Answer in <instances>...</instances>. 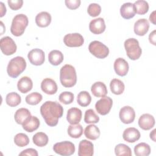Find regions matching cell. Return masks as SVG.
Instances as JSON below:
<instances>
[{
    "instance_id": "1",
    "label": "cell",
    "mask_w": 156,
    "mask_h": 156,
    "mask_svg": "<svg viewBox=\"0 0 156 156\" xmlns=\"http://www.w3.org/2000/svg\"><path fill=\"white\" fill-rule=\"evenodd\" d=\"M40 113L45 122L51 127L55 126L63 113L62 105L56 101H48L40 107Z\"/></svg>"
},
{
    "instance_id": "2",
    "label": "cell",
    "mask_w": 156,
    "mask_h": 156,
    "mask_svg": "<svg viewBox=\"0 0 156 156\" xmlns=\"http://www.w3.org/2000/svg\"><path fill=\"white\" fill-rule=\"evenodd\" d=\"M60 80L65 87L74 86L77 82V74L74 67L69 64L63 66L60 70Z\"/></svg>"
},
{
    "instance_id": "3",
    "label": "cell",
    "mask_w": 156,
    "mask_h": 156,
    "mask_svg": "<svg viewBox=\"0 0 156 156\" xmlns=\"http://www.w3.org/2000/svg\"><path fill=\"white\" fill-rule=\"evenodd\" d=\"M26 65V62L23 57L16 56L9 61L7 67V73L10 77L16 78L25 70Z\"/></svg>"
},
{
    "instance_id": "4",
    "label": "cell",
    "mask_w": 156,
    "mask_h": 156,
    "mask_svg": "<svg viewBox=\"0 0 156 156\" xmlns=\"http://www.w3.org/2000/svg\"><path fill=\"white\" fill-rule=\"evenodd\" d=\"M29 20L27 16L23 13H20L15 15L12 21L10 27L11 33L16 37L22 35L27 26Z\"/></svg>"
},
{
    "instance_id": "5",
    "label": "cell",
    "mask_w": 156,
    "mask_h": 156,
    "mask_svg": "<svg viewBox=\"0 0 156 156\" xmlns=\"http://www.w3.org/2000/svg\"><path fill=\"white\" fill-rule=\"evenodd\" d=\"M124 45L126 51V54L130 59L135 60L140 57L142 50L140 46L138 41L136 38H129L127 39L124 41Z\"/></svg>"
},
{
    "instance_id": "6",
    "label": "cell",
    "mask_w": 156,
    "mask_h": 156,
    "mask_svg": "<svg viewBox=\"0 0 156 156\" xmlns=\"http://www.w3.org/2000/svg\"><path fill=\"white\" fill-rule=\"evenodd\" d=\"M90 52L98 58H104L109 54L108 48L102 42L97 40L91 41L88 46Z\"/></svg>"
},
{
    "instance_id": "7",
    "label": "cell",
    "mask_w": 156,
    "mask_h": 156,
    "mask_svg": "<svg viewBox=\"0 0 156 156\" xmlns=\"http://www.w3.org/2000/svg\"><path fill=\"white\" fill-rule=\"evenodd\" d=\"M54 151L60 155L69 156L73 155L75 152L74 144L69 141H64L56 143L53 146Z\"/></svg>"
},
{
    "instance_id": "8",
    "label": "cell",
    "mask_w": 156,
    "mask_h": 156,
    "mask_svg": "<svg viewBox=\"0 0 156 156\" xmlns=\"http://www.w3.org/2000/svg\"><path fill=\"white\" fill-rule=\"evenodd\" d=\"M1 50L4 55H10L13 54L17 49V46L14 40L10 37L6 36L0 40Z\"/></svg>"
},
{
    "instance_id": "9",
    "label": "cell",
    "mask_w": 156,
    "mask_h": 156,
    "mask_svg": "<svg viewBox=\"0 0 156 156\" xmlns=\"http://www.w3.org/2000/svg\"><path fill=\"white\" fill-rule=\"evenodd\" d=\"M113 101L108 96L102 97L95 104V108L98 113L101 115L108 114L112 107Z\"/></svg>"
},
{
    "instance_id": "10",
    "label": "cell",
    "mask_w": 156,
    "mask_h": 156,
    "mask_svg": "<svg viewBox=\"0 0 156 156\" xmlns=\"http://www.w3.org/2000/svg\"><path fill=\"white\" fill-rule=\"evenodd\" d=\"M63 42L68 47H80L83 44L84 39L79 33H71L65 35Z\"/></svg>"
},
{
    "instance_id": "11",
    "label": "cell",
    "mask_w": 156,
    "mask_h": 156,
    "mask_svg": "<svg viewBox=\"0 0 156 156\" xmlns=\"http://www.w3.org/2000/svg\"><path fill=\"white\" fill-rule=\"evenodd\" d=\"M27 57L31 64L39 66L44 63L45 54L43 50L38 48H35L29 52Z\"/></svg>"
},
{
    "instance_id": "12",
    "label": "cell",
    "mask_w": 156,
    "mask_h": 156,
    "mask_svg": "<svg viewBox=\"0 0 156 156\" xmlns=\"http://www.w3.org/2000/svg\"><path fill=\"white\" fill-rule=\"evenodd\" d=\"M119 116L122 122L124 124H130L133 122L135 119V112L132 107L126 105L120 109Z\"/></svg>"
},
{
    "instance_id": "13",
    "label": "cell",
    "mask_w": 156,
    "mask_h": 156,
    "mask_svg": "<svg viewBox=\"0 0 156 156\" xmlns=\"http://www.w3.org/2000/svg\"><path fill=\"white\" fill-rule=\"evenodd\" d=\"M94 154L93 144L87 140H82L79 144V156H92Z\"/></svg>"
},
{
    "instance_id": "14",
    "label": "cell",
    "mask_w": 156,
    "mask_h": 156,
    "mask_svg": "<svg viewBox=\"0 0 156 156\" xmlns=\"http://www.w3.org/2000/svg\"><path fill=\"white\" fill-rule=\"evenodd\" d=\"M138 125L143 130H150L155 125V118L151 114L144 113L139 118Z\"/></svg>"
},
{
    "instance_id": "15",
    "label": "cell",
    "mask_w": 156,
    "mask_h": 156,
    "mask_svg": "<svg viewBox=\"0 0 156 156\" xmlns=\"http://www.w3.org/2000/svg\"><path fill=\"white\" fill-rule=\"evenodd\" d=\"M105 24L102 18H98L92 20L89 24V29L94 34H101L105 29Z\"/></svg>"
},
{
    "instance_id": "16",
    "label": "cell",
    "mask_w": 156,
    "mask_h": 156,
    "mask_svg": "<svg viewBox=\"0 0 156 156\" xmlns=\"http://www.w3.org/2000/svg\"><path fill=\"white\" fill-rule=\"evenodd\" d=\"M113 67L116 73L120 76H126L129 69L127 62L121 57H119L115 60Z\"/></svg>"
},
{
    "instance_id": "17",
    "label": "cell",
    "mask_w": 156,
    "mask_h": 156,
    "mask_svg": "<svg viewBox=\"0 0 156 156\" xmlns=\"http://www.w3.org/2000/svg\"><path fill=\"white\" fill-rule=\"evenodd\" d=\"M41 90L47 94H55L58 89L55 81L51 78L44 79L41 83Z\"/></svg>"
},
{
    "instance_id": "18",
    "label": "cell",
    "mask_w": 156,
    "mask_h": 156,
    "mask_svg": "<svg viewBox=\"0 0 156 156\" xmlns=\"http://www.w3.org/2000/svg\"><path fill=\"white\" fill-rule=\"evenodd\" d=\"M149 23L147 20L146 18H141L138 20L135 21L134 24V32L139 35L143 36L149 30Z\"/></svg>"
},
{
    "instance_id": "19",
    "label": "cell",
    "mask_w": 156,
    "mask_h": 156,
    "mask_svg": "<svg viewBox=\"0 0 156 156\" xmlns=\"http://www.w3.org/2000/svg\"><path fill=\"white\" fill-rule=\"evenodd\" d=\"M82 111L77 107H72L68 109L66 114V119L71 124H77L82 119Z\"/></svg>"
},
{
    "instance_id": "20",
    "label": "cell",
    "mask_w": 156,
    "mask_h": 156,
    "mask_svg": "<svg viewBox=\"0 0 156 156\" xmlns=\"http://www.w3.org/2000/svg\"><path fill=\"white\" fill-rule=\"evenodd\" d=\"M122 138L128 143H134L140 139V133L135 127H129L123 132Z\"/></svg>"
},
{
    "instance_id": "21",
    "label": "cell",
    "mask_w": 156,
    "mask_h": 156,
    "mask_svg": "<svg viewBox=\"0 0 156 156\" xmlns=\"http://www.w3.org/2000/svg\"><path fill=\"white\" fill-rule=\"evenodd\" d=\"M120 13L124 19L129 20L133 18L136 14L133 4L132 2L124 3L120 7Z\"/></svg>"
},
{
    "instance_id": "22",
    "label": "cell",
    "mask_w": 156,
    "mask_h": 156,
    "mask_svg": "<svg viewBox=\"0 0 156 156\" xmlns=\"http://www.w3.org/2000/svg\"><path fill=\"white\" fill-rule=\"evenodd\" d=\"M33 87L32 79L27 76H23L20 79L17 83L18 90L22 93H26L30 91Z\"/></svg>"
},
{
    "instance_id": "23",
    "label": "cell",
    "mask_w": 156,
    "mask_h": 156,
    "mask_svg": "<svg viewBox=\"0 0 156 156\" xmlns=\"http://www.w3.org/2000/svg\"><path fill=\"white\" fill-rule=\"evenodd\" d=\"M92 94L98 98H102L107 94V88L105 84L102 82H94L91 87Z\"/></svg>"
},
{
    "instance_id": "24",
    "label": "cell",
    "mask_w": 156,
    "mask_h": 156,
    "mask_svg": "<svg viewBox=\"0 0 156 156\" xmlns=\"http://www.w3.org/2000/svg\"><path fill=\"white\" fill-rule=\"evenodd\" d=\"M51 15L47 12H41L35 16V23L40 27L48 26L51 22Z\"/></svg>"
},
{
    "instance_id": "25",
    "label": "cell",
    "mask_w": 156,
    "mask_h": 156,
    "mask_svg": "<svg viewBox=\"0 0 156 156\" xmlns=\"http://www.w3.org/2000/svg\"><path fill=\"white\" fill-rule=\"evenodd\" d=\"M40 124V122L39 119L35 116H31L26 122L22 124V126L26 132H32L39 127Z\"/></svg>"
},
{
    "instance_id": "26",
    "label": "cell",
    "mask_w": 156,
    "mask_h": 156,
    "mask_svg": "<svg viewBox=\"0 0 156 156\" xmlns=\"http://www.w3.org/2000/svg\"><path fill=\"white\" fill-rule=\"evenodd\" d=\"M30 116L31 114L30 111L26 108H21L18 109L14 115V118L16 123L21 125Z\"/></svg>"
},
{
    "instance_id": "27",
    "label": "cell",
    "mask_w": 156,
    "mask_h": 156,
    "mask_svg": "<svg viewBox=\"0 0 156 156\" xmlns=\"http://www.w3.org/2000/svg\"><path fill=\"white\" fill-rule=\"evenodd\" d=\"M100 130L94 124H92L87 126L84 130V135L88 139L95 140L100 136Z\"/></svg>"
},
{
    "instance_id": "28",
    "label": "cell",
    "mask_w": 156,
    "mask_h": 156,
    "mask_svg": "<svg viewBox=\"0 0 156 156\" xmlns=\"http://www.w3.org/2000/svg\"><path fill=\"white\" fill-rule=\"evenodd\" d=\"M63 54L58 50H52L48 54L49 63L54 66L60 65L63 60Z\"/></svg>"
},
{
    "instance_id": "29",
    "label": "cell",
    "mask_w": 156,
    "mask_h": 156,
    "mask_svg": "<svg viewBox=\"0 0 156 156\" xmlns=\"http://www.w3.org/2000/svg\"><path fill=\"white\" fill-rule=\"evenodd\" d=\"M110 88L111 91L116 95L121 94L125 88L124 83L118 79H113L110 83Z\"/></svg>"
},
{
    "instance_id": "30",
    "label": "cell",
    "mask_w": 156,
    "mask_h": 156,
    "mask_svg": "<svg viewBox=\"0 0 156 156\" xmlns=\"http://www.w3.org/2000/svg\"><path fill=\"white\" fill-rule=\"evenodd\" d=\"M33 143L38 147L45 146L49 141L48 135L44 132H37L32 137Z\"/></svg>"
},
{
    "instance_id": "31",
    "label": "cell",
    "mask_w": 156,
    "mask_h": 156,
    "mask_svg": "<svg viewBox=\"0 0 156 156\" xmlns=\"http://www.w3.org/2000/svg\"><path fill=\"white\" fill-rule=\"evenodd\" d=\"M134 152L136 156H147L151 153V147L146 143H140L135 146Z\"/></svg>"
},
{
    "instance_id": "32",
    "label": "cell",
    "mask_w": 156,
    "mask_h": 156,
    "mask_svg": "<svg viewBox=\"0 0 156 156\" xmlns=\"http://www.w3.org/2000/svg\"><path fill=\"white\" fill-rule=\"evenodd\" d=\"M68 134L69 136L73 138H79L83 133V127L79 124H71L68 126Z\"/></svg>"
},
{
    "instance_id": "33",
    "label": "cell",
    "mask_w": 156,
    "mask_h": 156,
    "mask_svg": "<svg viewBox=\"0 0 156 156\" xmlns=\"http://www.w3.org/2000/svg\"><path fill=\"white\" fill-rule=\"evenodd\" d=\"M21 96L16 92H11L6 95L5 102L10 107H16L21 103Z\"/></svg>"
},
{
    "instance_id": "34",
    "label": "cell",
    "mask_w": 156,
    "mask_h": 156,
    "mask_svg": "<svg viewBox=\"0 0 156 156\" xmlns=\"http://www.w3.org/2000/svg\"><path fill=\"white\" fill-rule=\"evenodd\" d=\"M77 101L79 105L82 107H87L91 103V97L88 91H81L77 95Z\"/></svg>"
},
{
    "instance_id": "35",
    "label": "cell",
    "mask_w": 156,
    "mask_h": 156,
    "mask_svg": "<svg viewBox=\"0 0 156 156\" xmlns=\"http://www.w3.org/2000/svg\"><path fill=\"white\" fill-rule=\"evenodd\" d=\"M134 7L136 13L139 15H144L149 10V4L144 0H138L134 3Z\"/></svg>"
},
{
    "instance_id": "36",
    "label": "cell",
    "mask_w": 156,
    "mask_h": 156,
    "mask_svg": "<svg viewBox=\"0 0 156 156\" xmlns=\"http://www.w3.org/2000/svg\"><path fill=\"white\" fill-rule=\"evenodd\" d=\"M99 121V117L93 109H88L85 112L84 121L87 124H95Z\"/></svg>"
},
{
    "instance_id": "37",
    "label": "cell",
    "mask_w": 156,
    "mask_h": 156,
    "mask_svg": "<svg viewBox=\"0 0 156 156\" xmlns=\"http://www.w3.org/2000/svg\"><path fill=\"white\" fill-rule=\"evenodd\" d=\"M43 99L42 95L38 92H33L26 96L25 101L27 104L35 105L40 103Z\"/></svg>"
},
{
    "instance_id": "38",
    "label": "cell",
    "mask_w": 156,
    "mask_h": 156,
    "mask_svg": "<svg viewBox=\"0 0 156 156\" xmlns=\"http://www.w3.org/2000/svg\"><path fill=\"white\" fill-rule=\"evenodd\" d=\"M115 153L116 155H132L131 149L125 144L120 143L117 144L115 147Z\"/></svg>"
},
{
    "instance_id": "39",
    "label": "cell",
    "mask_w": 156,
    "mask_h": 156,
    "mask_svg": "<svg viewBox=\"0 0 156 156\" xmlns=\"http://www.w3.org/2000/svg\"><path fill=\"white\" fill-rule=\"evenodd\" d=\"M14 143L19 147H24L29 143V138L27 135L23 133H17L13 138Z\"/></svg>"
},
{
    "instance_id": "40",
    "label": "cell",
    "mask_w": 156,
    "mask_h": 156,
    "mask_svg": "<svg viewBox=\"0 0 156 156\" xmlns=\"http://www.w3.org/2000/svg\"><path fill=\"white\" fill-rule=\"evenodd\" d=\"M58 99L60 102L64 104H69L74 101V94L70 91H63L60 94Z\"/></svg>"
},
{
    "instance_id": "41",
    "label": "cell",
    "mask_w": 156,
    "mask_h": 156,
    "mask_svg": "<svg viewBox=\"0 0 156 156\" xmlns=\"http://www.w3.org/2000/svg\"><path fill=\"white\" fill-rule=\"evenodd\" d=\"M87 12L90 16L96 17L101 12V7L97 3H91L88 6Z\"/></svg>"
},
{
    "instance_id": "42",
    "label": "cell",
    "mask_w": 156,
    "mask_h": 156,
    "mask_svg": "<svg viewBox=\"0 0 156 156\" xmlns=\"http://www.w3.org/2000/svg\"><path fill=\"white\" fill-rule=\"evenodd\" d=\"M7 3L9 4V7L11 9L13 10H16L22 7L23 4V0H8Z\"/></svg>"
},
{
    "instance_id": "43",
    "label": "cell",
    "mask_w": 156,
    "mask_h": 156,
    "mask_svg": "<svg viewBox=\"0 0 156 156\" xmlns=\"http://www.w3.org/2000/svg\"><path fill=\"white\" fill-rule=\"evenodd\" d=\"M80 0H65V3L66 6L71 10H74L78 8L80 5Z\"/></svg>"
},
{
    "instance_id": "44",
    "label": "cell",
    "mask_w": 156,
    "mask_h": 156,
    "mask_svg": "<svg viewBox=\"0 0 156 156\" xmlns=\"http://www.w3.org/2000/svg\"><path fill=\"white\" fill-rule=\"evenodd\" d=\"M38 154L36 149L33 148H28L23 150L19 154V155H31V156H38Z\"/></svg>"
},
{
    "instance_id": "45",
    "label": "cell",
    "mask_w": 156,
    "mask_h": 156,
    "mask_svg": "<svg viewBox=\"0 0 156 156\" xmlns=\"http://www.w3.org/2000/svg\"><path fill=\"white\" fill-rule=\"evenodd\" d=\"M155 32L156 30H154L152 32H151L149 35V42L154 44V45H155L156 43H155Z\"/></svg>"
},
{
    "instance_id": "46",
    "label": "cell",
    "mask_w": 156,
    "mask_h": 156,
    "mask_svg": "<svg viewBox=\"0 0 156 156\" xmlns=\"http://www.w3.org/2000/svg\"><path fill=\"white\" fill-rule=\"evenodd\" d=\"M0 9H1L0 16L2 17L6 13V7L2 2H0Z\"/></svg>"
},
{
    "instance_id": "47",
    "label": "cell",
    "mask_w": 156,
    "mask_h": 156,
    "mask_svg": "<svg viewBox=\"0 0 156 156\" xmlns=\"http://www.w3.org/2000/svg\"><path fill=\"white\" fill-rule=\"evenodd\" d=\"M155 10H154L150 15L149 16V20L150 21L153 23L154 24H156V23H155Z\"/></svg>"
},
{
    "instance_id": "48",
    "label": "cell",
    "mask_w": 156,
    "mask_h": 156,
    "mask_svg": "<svg viewBox=\"0 0 156 156\" xmlns=\"http://www.w3.org/2000/svg\"><path fill=\"white\" fill-rule=\"evenodd\" d=\"M155 131H156V129H154L151 133H150V138L151 140H152L154 142L156 141V139H155Z\"/></svg>"
}]
</instances>
